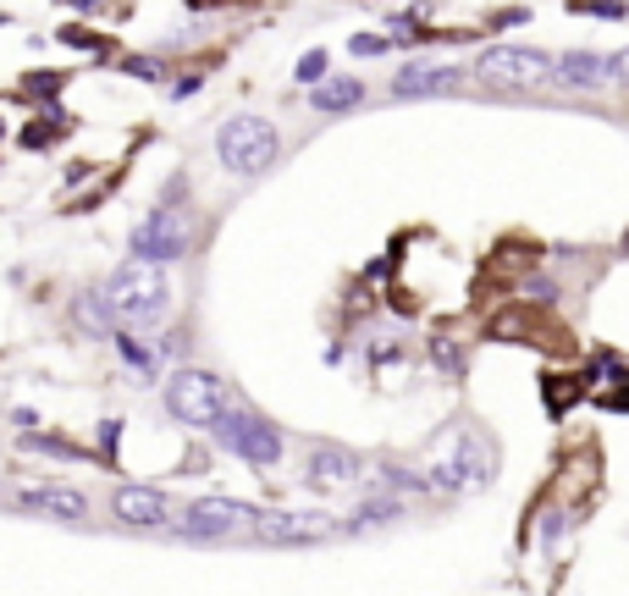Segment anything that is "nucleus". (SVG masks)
<instances>
[{
	"instance_id": "nucleus-1",
	"label": "nucleus",
	"mask_w": 629,
	"mask_h": 596,
	"mask_svg": "<svg viewBox=\"0 0 629 596\" xmlns=\"http://www.w3.org/2000/svg\"><path fill=\"white\" fill-rule=\"evenodd\" d=\"M497 480V447L491 437L470 426V420H459V426H448L437 447H431V491H459V497H470V491H486Z\"/></svg>"
},
{
	"instance_id": "nucleus-2",
	"label": "nucleus",
	"mask_w": 629,
	"mask_h": 596,
	"mask_svg": "<svg viewBox=\"0 0 629 596\" xmlns=\"http://www.w3.org/2000/svg\"><path fill=\"white\" fill-rule=\"evenodd\" d=\"M106 304H111V315H117V326H128V331H150L160 326L166 315H171V282H166V271L150 266V260H122L117 271H111V282H106Z\"/></svg>"
},
{
	"instance_id": "nucleus-3",
	"label": "nucleus",
	"mask_w": 629,
	"mask_h": 596,
	"mask_svg": "<svg viewBox=\"0 0 629 596\" xmlns=\"http://www.w3.org/2000/svg\"><path fill=\"white\" fill-rule=\"evenodd\" d=\"M216 155L232 177H260L266 166H277L282 155V133L266 117H227L216 128Z\"/></svg>"
},
{
	"instance_id": "nucleus-4",
	"label": "nucleus",
	"mask_w": 629,
	"mask_h": 596,
	"mask_svg": "<svg viewBox=\"0 0 629 596\" xmlns=\"http://www.w3.org/2000/svg\"><path fill=\"white\" fill-rule=\"evenodd\" d=\"M552 67H558V56H547V50L491 44V50L475 61V78H480L486 89H508V95H519V89H541V83H552Z\"/></svg>"
},
{
	"instance_id": "nucleus-5",
	"label": "nucleus",
	"mask_w": 629,
	"mask_h": 596,
	"mask_svg": "<svg viewBox=\"0 0 629 596\" xmlns=\"http://www.w3.org/2000/svg\"><path fill=\"white\" fill-rule=\"evenodd\" d=\"M227 409V381L216 370H171L166 376V415L182 426H216Z\"/></svg>"
},
{
	"instance_id": "nucleus-6",
	"label": "nucleus",
	"mask_w": 629,
	"mask_h": 596,
	"mask_svg": "<svg viewBox=\"0 0 629 596\" xmlns=\"http://www.w3.org/2000/svg\"><path fill=\"white\" fill-rule=\"evenodd\" d=\"M188 542H243L260 530V508L238 503V497H199L182 508V525H177Z\"/></svg>"
},
{
	"instance_id": "nucleus-7",
	"label": "nucleus",
	"mask_w": 629,
	"mask_h": 596,
	"mask_svg": "<svg viewBox=\"0 0 629 596\" xmlns=\"http://www.w3.org/2000/svg\"><path fill=\"white\" fill-rule=\"evenodd\" d=\"M210 431L232 458H243L254 469H277L282 464V431L271 420H260L254 409H221V420Z\"/></svg>"
},
{
	"instance_id": "nucleus-8",
	"label": "nucleus",
	"mask_w": 629,
	"mask_h": 596,
	"mask_svg": "<svg viewBox=\"0 0 629 596\" xmlns=\"http://www.w3.org/2000/svg\"><path fill=\"white\" fill-rule=\"evenodd\" d=\"M188 244H193V216L182 210V205H156L139 227H133V255L139 260H150V266H166V260H182L188 255Z\"/></svg>"
},
{
	"instance_id": "nucleus-9",
	"label": "nucleus",
	"mask_w": 629,
	"mask_h": 596,
	"mask_svg": "<svg viewBox=\"0 0 629 596\" xmlns=\"http://www.w3.org/2000/svg\"><path fill=\"white\" fill-rule=\"evenodd\" d=\"M254 536L271 542V547H320V542L337 536V525L326 514H260Z\"/></svg>"
},
{
	"instance_id": "nucleus-10",
	"label": "nucleus",
	"mask_w": 629,
	"mask_h": 596,
	"mask_svg": "<svg viewBox=\"0 0 629 596\" xmlns=\"http://www.w3.org/2000/svg\"><path fill=\"white\" fill-rule=\"evenodd\" d=\"M11 503L28 508V514L61 519V525H83L89 519V497L78 486H22V491H11Z\"/></svg>"
},
{
	"instance_id": "nucleus-11",
	"label": "nucleus",
	"mask_w": 629,
	"mask_h": 596,
	"mask_svg": "<svg viewBox=\"0 0 629 596\" xmlns=\"http://www.w3.org/2000/svg\"><path fill=\"white\" fill-rule=\"evenodd\" d=\"M111 514H117L122 525H133V530H160V525L171 519V503L160 497L156 486H117Z\"/></svg>"
},
{
	"instance_id": "nucleus-12",
	"label": "nucleus",
	"mask_w": 629,
	"mask_h": 596,
	"mask_svg": "<svg viewBox=\"0 0 629 596\" xmlns=\"http://www.w3.org/2000/svg\"><path fill=\"white\" fill-rule=\"evenodd\" d=\"M608 78H619V61L591 56V50H569V56H558V67H552V83H558V89H602Z\"/></svg>"
},
{
	"instance_id": "nucleus-13",
	"label": "nucleus",
	"mask_w": 629,
	"mask_h": 596,
	"mask_svg": "<svg viewBox=\"0 0 629 596\" xmlns=\"http://www.w3.org/2000/svg\"><path fill=\"white\" fill-rule=\"evenodd\" d=\"M304 469H310V486H348L365 464H359V453L342 443H314L310 458H304Z\"/></svg>"
},
{
	"instance_id": "nucleus-14",
	"label": "nucleus",
	"mask_w": 629,
	"mask_h": 596,
	"mask_svg": "<svg viewBox=\"0 0 629 596\" xmlns=\"http://www.w3.org/2000/svg\"><path fill=\"white\" fill-rule=\"evenodd\" d=\"M459 67H403L392 78V95L398 100H431V95H453L459 89Z\"/></svg>"
},
{
	"instance_id": "nucleus-15",
	"label": "nucleus",
	"mask_w": 629,
	"mask_h": 596,
	"mask_svg": "<svg viewBox=\"0 0 629 596\" xmlns=\"http://www.w3.org/2000/svg\"><path fill=\"white\" fill-rule=\"evenodd\" d=\"M365 100V83L359 78H320L310 89V106L314 111H326V117H337V111H353Z\"/></svg>"
},
{
	"instance_id": "nucleus-16",
	"label": "nucleus",
	"mask_w": 629,
	"mask_h": 596,
	"mask_svg": "<svg viewBox=\"0 0 629 596\" xmlns=\"http://www.w3.org/2000/svg\"><path fill=\"white\" fill-rule=\"evenodd\" d=\"M392 519H403V503L398 497H370V503L353 508V530H381Z\"/></svg>"
},
{
	"instance_id": "nucleus-17",
	"label": "nucleus",
	"mask_w": 629,
	"mask_h": 596,
	"mask_svg": "<svg viewBox=\"0 0 629 596\" xmlns=\"http://www.w3.org/2000/svg\"><path fill=\"white\" fill-rule=\"evenodd\" d=\"M117 348H122V359H128L139 376H150V370H156V354H150L139 337H128V331H122V337H117Z\"/></svg>"
},
{
	"instance_id": "nucleus-18",
	"label": "nucleus",
	"mask_w": 629,
	"mask_h": 596,
	"mask_svg": "<svg viewBox=\"0 0 629 596\" xmlns=\"http://www.w3.org/2000/svg\"><path fill=\"white\" fill-rule=\"evenodd\" d=\"M320 78H326V50H304V56H299V83L314 89Z\"/></svg>"
},
{
	"instance_id": "nucleus-19",
	"label": "nucleus",
	"mask_w": 629,
	"mask_h": 596,
	"mask_svg": "<svg viewBox=\"0 0 629 596\" xmlns=\"http://www.w3.org/2000/svg\"><path fill=\"white\" fill-rule=\"evenodd\" d=\"M387 44H392V39H376V33H353V39H348L353 56H387Z\"/></svg>"
},
{
	"instance_id": "nucleus-20",
	"label": "nucleus",
	"mask_w": 629,
	"mask_h": 596,
	"mask_svg": "<svg viewBox=\"0 0 629 596\" xmlns=\"http://www.w3.org/2000/svg\"><path fill=\"white\" fill-rule=\"evenodd\" d=\"M61 89V72H33L28 78V95H56Z\"/></svg>"
},
{
	"instance_id": "nucleus-21",
	"label": "nucleus",
	"mask_w": 629,
	"mask_h": 596,
	"mask_svg": "<svg viewBox=\"0 0 629 596\" xmlns=\"http://www.w3.org/2000/svg\"><path fill=\"white\" fill-rule=\"evenodd\" d=\"M61 39H67V44H78V50H100V39H94L89 28H61Z\"/></svg>"
},
{
	"instance_id": "nucleus-22",
	"label": "nucleus",
	"mask_w": 629,
	"mask_h": 596,
	"mask_svg": "<svg viewBox=\"0 0 629 596\" xmlns=\"http://www.w3.org/2000/svg\"><path fill=\"white\" fill-rule=\"evenodd\" d=\"M128 78H160V61H150V56H133V61H128Z\"/></svg>"
},
{
	"instance_id": "nucleus-23",
	"label": "nucleus",
	"mask_w": 629,
	"mask_h": 596,
	"mask_svg": "<svg viewBox=\"0 0 629 596\" xmlns=\"http://www.w3.org/2000/svg\"><path fill=\"white\" fill-rule=\"evenodd\" d=\"M188 95H199V78H193V72H188V78H177V83H171V100H188Z\"/></svg>"
},
{
	"instance_id": "nucleus-24",
	"label": "nucleus",
	"mask_w": 629,
	"mask_h": 596,
	"mask_svg": "<svg viewBox=\"0 0 629 596\" xmlns=\"http://www.w3.org/2000/svg\"><path fill=\"white\" fill-rule=\"evenodd\" d=\"M431 354H437V365H442V370H459V348H448V342H437Z\"/></svg>"
},
{
	"instance_id": "nucleus-25",
	"label": "nucleus",
	"mask_w": 629,
	"mask_h": 596,
	"mask_svg": "<svg viewBox=\"0 0 629 596\" xmlns=\"http://www.w3.org/2000/svg\"><path fill=\"white\" fill-rule=\"evenodd\" d=\"M72 6H78V11H94V6H100V0H72Z\"/></svg>"
}]
</instances>
